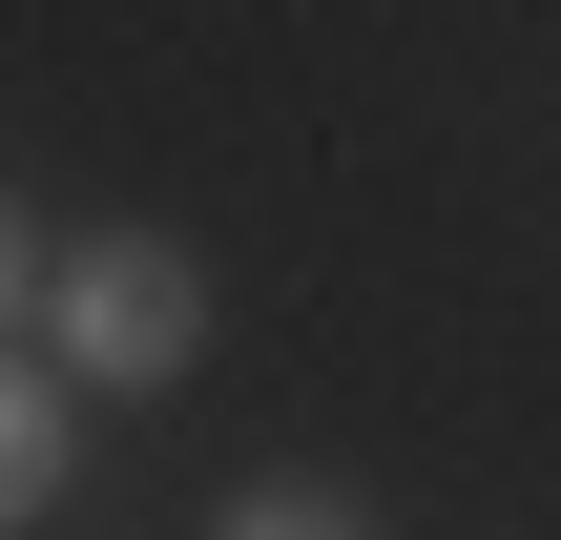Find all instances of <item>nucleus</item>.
<instances>
[{
  "label": "nucleus",
  "instance_id": "obj_2",
  "mask_svg": "<svg viewBox=\"0 0 561 540\" xmlns=\"http://www.w3.org/2000/svg\"><path fill=\"white\" fill-rule=\"evenodd\" d=\"M62 479H83V416H62V375H0V540L42 520Z\"/></svg>",
  "mask_w": 561,
  "mask_h": 540
},
{
  "label": "nucleus",
  "instance_id": "obj_3",
  "mask_svg": "<svg viewBox=\"0 0 561 540\" xmlns=\"http://www.w3.org/2000/svg\"><path fill=\"white\" fill-rule=\"evenodd\" d=\"M42 312V229H21V187H0V333Z\"/></svg>",
  "mask_w": 561,
  "mask_h": 540
},
{
  "label": "nucleus",
  "instance_id": "obj_1",
  "mask_svg": "<svg viewBox=\"0 0 561 540\" xmlns=\"http://www.w3.org/2000/svg\"><path fill=\"white\" fill-rule=\"evenodd\" d=\"M42 312H62V375H104V395H167V375L208 354V271H187L167 229H83V250L42 271Z\"/></svg>",
  "mask_w": 561,
  "mask_h": 540
},
{
  "label": "nucleus",
  "instance_id": "obj_4",
  "mask_svg": "<svg viewBox=\"0 0 561 540\" xmlns=\"http://www.w3.org/2000/svg\"><path fill=\"white\" fill-rule=\"evenodd\" d=\"M229 540H354L333 499H229Z\"/></svg>",
  "mask_w": 561,
  "mask_h": 540
}]
</instances>
